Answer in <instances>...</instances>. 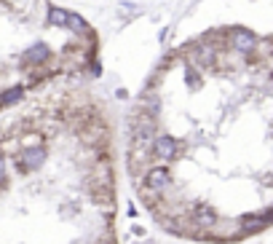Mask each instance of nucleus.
Listing matches in <instances>:
<instances>
[{"label": "nucleus", "mask_w": 273, "mask_h": 244, "mask_svg": "<svg viewBox=\"0 0 273 244\" xmlns=\"http://www.w3.org/2000/svg\"><path fill=\"white\" fill-rule=\"evenodd\" d=\"M153 137H155V118H150L142 113V116L131 124V143L137 148H150Z\"/></svg>", "instance_id": "obj_1"}, {"label": "nucleus", "mask_w": 273, "mask_h": 244, "mask_svg": "<svg viewBox=\"0 0 273 244\" xmlns=\"http://www.w3.org/2000/svg\"><path fill=\"white\" fill-rule=\"evenodd\" d=\"M46 156H49V150H46L41 143L35 145H22V150H19V164H22L24 172H35V169H41Z\"/></svg>", "instance_id": "obj_2"}, {"label": "nucleus", "mask_w": 273, "mask_h": 244, "mask_svg": "<svg viewBox=\"0 0 273 244\" xmlns=\"http://www.w3.org/2000/svg\"><path fill=\"white\" fill-rule=\"evenodd\" d=\"M150 148H153V156L161 158V161H174L177 153H180V143L169 134H155Z\"/></svg>", "instance_id": "obj_3"}, {"label": "nucleus", "mask_w": 273, "mask_h": 244, "mask_svg": "<svg viewBox=\"0 0 273 244\" xmlns=\"http://www.w3.org/2000/svg\"><path fill=\"white\" fill-rule=\"evenodd\" d=\"M169 183H172V172H169V166H150L145 172V191H150V193L166 191Z\"/></svg>", "instance_id": "obj_4"}, {"label": "nucleus", "mask_w": 273, "mask_h": 244, "mask_svg": "<svg viewBox=\"0 0 273 244\" xmlns=\"http://www.w3.org/2000/svg\"><path fill=\"white\" fill-rule=\"evenodd\" d=\"M228 41H230L233 49L241 51V54H252V51H255V46H257V38L252 35L249 30H244V27H236V30H230Z\"/></svg>", "instance_id": "obj_5"}, {"label": "nucleus", "mask_w": 273, "mask_h": 244, "mask_svg": "<svg viewBox=\"0 0 273 244\" xmlns=\"http://www.w3.org/2000/svg\"><path fill=\"white\" fill-rule=\"evenodd\" d=\"M190 218L199 228H214V225H217V212H214L209 204H193Z\"/></svg>", "instance_id": "obj_6"}, {"label": "nucleus", "mask_w": 273, "mask_h": 244, "mask_svg": "<svg viewBox=\"0 0 273 244\" xmlns=\"http://www.w3.org/2000/svg\"><path fill=\"white\" fill-rule=\"evenodd\" d=\"M51 56V49L46 43H37V46H32V49H27L24 51V62L27 64H41V62H46Z\"/></svg>", "instance_id": "obj_7"}, {"label": "nucleus", "mask_w": 273, "mask_h": 244, "mask_svg": "<svg viewBox=\"0 0 273 244\" xmlns=\"http://www.w3.org/2000/svg\"><path fill=\"white\" fill-rule=\"evenodd\" d=\"M268 218H270V212H265V215H244L241 228L244 231H262V228H268Z\"/></svg>", "instance_id": "obj_8"}, {"label": "nucleus", "mask_w": 273, "mask_h": 244, "mask_svg": "<svg viewBox=\"0 0 273 244\" xmlns=\"http://www.w3.org/2000/svg\"><path fill=\"white\" fill-rule=\"evenodd\" d=\"M24 97V89L22 86H14V89H8L0 94V108H8V105H16L19 99Z\"/></svg>", "instance_id": "obj_9"}, {"label": "nucleus", "mask_w": 273, "mask_h": 244, "mask_svg": "<svg viewBox=\"0 0 273 244\" xmlns=\"http://www.w3.org/2000/svg\"><path fill=\"white\" fill-rule=\"evenodd\" d=\"M67 30H72V32H89V24H86V19H83L81 14L67 11Z\"/></svg>", "instance_id": "obj_10"}, {"label": "nucleus", "mask_w": 273, "mask_h": 244, "mask_svg": "<svg viewBox=\"0 0 273 244\" xmlns=\"http://www.w3.org/2000/svg\"><path fill=\"white\" fill-rule=\"evenodd\" d=\"M49 22L54 27H67V11H64V8H56V6H49Z\"/></svg>", "instance_id": "obj_11"}, {"label": "nucleus", "mask_w": 273, "mask_h": 244, "mask_svg": "<svg viewBox=\"0 0 273 244\" xmlns=\"http://www.w3.org/2000/svg\"><path fill=\"white\" fill-rule=\"evenodd\" d=\"M0 185H6V158L0 153Z\"/></svg>", "instance_id": "obj_12"}]
</instances>
